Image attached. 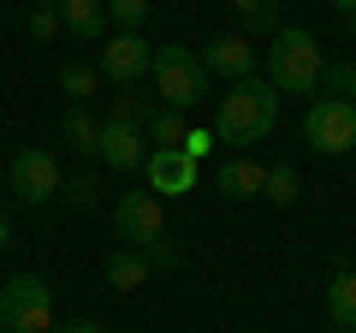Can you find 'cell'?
Here are the masks:
<instances>
[{
	"mask_svg": "<svg viewBox=\"0 0 356 333\" xmlns=\"http://www.w3.org/2000/svg\"><path fill=\"white\" fill-rule=\"evenodd\" d=\"M60 196H65V203H89V196H95V179H89V173H77V179L60 185Z\"/></svg>",
	"mask_w": 356,
	"mask_h": 333,
	"instance_id": "obj_26",
	"label": "cell"
},
{
	"mask_svg": "<svg viewBox=\"0 0 356 333\" xmlns=\"http://www.w3.org/2000/svg\"><path fill=\"white\" fill-rule=\"evenodd\" d=\"M149 60H154V48L143 42V30H113L107 48L95 54V72L113 77V84H125V90H137L143 77H149Z\"/></svg>",
	"mask_w": 356,
	"mask_h": 333,
	"instance_id": "obj_8",
	"label": "cell"
},
{
	"mask_svg": "<svg viewBox=\"0 0 356 333\" xmlns=\"http://www.w3.org/2000/svg\"><path fill=\"white\" fill-rule=\"evenodd\" d=\"M232 13H238L243 24H255V30H280V18H273V0H232Z\"/></svg>",
	"mask_w": 356,
	"mask_h": 333,
	"instance_id": "obj_23",
	"label": "cell"
},
{
	"mask_svg": "<svg viewBox=\"0 0 356 333\" xmlns=\"http://www.w3.org/2000/svg\"><path fill=\"white\" fill-rule=\"evenodd\" d=\"M321 90H327L332 102H350L356 107V60H332L327 72H321Z\"/></svg>",
	"mask_w": 356,
	"mask_h": 333,
	"instance_id": "obj_21",
	"label": "cell"
},
{
	"mask_svg": "<svg viewBox=\"0 0 356 333\" xmlns=\"http://www.w3.org/2000/svg\"><path fill=\"white\" fill-rule=\"evenodd\" d=\"M297 191H303V179H297V166H267V185H261V196H267V203H273V208H291L297 203Z\"/></svg>",
	"mask_w": 356,
	"mask_h": 333,
	"instance_id": "obj_19",
	"label": "cell"
},
{
	"mask_svg": "<svg viewBox=\"0 0 356 333\" xmlns=\"http://www.w3.org/2000/svg\"><path fill=\"white\" fill-rule=\"evenodd\" d=\"M149 72H154V95H161V107H172V114L202 107L208 72H202V60H196V48H184V42H161L154 60H149Z\"/></svg>",
	"mask_w": 356,
	"mask_h": 333,
	"instance_id": "obj_3",
	"label": "cell"
},
{
	"mask_svg": "<svg viewBox=\"0 0 356 333\" xmlns=\"http://www.w3.org/2000/svg\"><path fill=\"white\" fill-rule=\"evenodd\" d=\"M303 137L315 155H350L356 149V107L332 102V95H315L303 114Z\"/></svg>",
	"mask_w": 356,
	"mask_h": 333,
	"instance_id": "obj_6",
	"label": "cell"
},
{
	"mask_svg": "<svg viewBox=\"0 0 356 333\" xmlns=\"http://www.w3.org/2000/svg\"><path fill=\"white\" fill-rule=\"evenodd\" d=\"M36 6H60V0H36Z\"/></svg>",
	"mask_w": 356,
	"mask_h": 333,
	"instance_id": "obj_30",
	"label": "cell"
},
{
	"mask_svg": "<svg viewBox=\"0 0 356 333\" xmlns=\"http://www.w3.org/2000/svg\"><path fill=\"white\" fill-rule=\"evenodd\" d=\"M113 232L131 244V250H143V244H154L166 232V203L154 191H125L113 203Z\"/></svg>",
	"mask_w": 356,
	"mask_h": 333,
	"instance_id": "obj_7",
	"label": "cell"
},
{
	"mask_svg": "<svg viewBox=\"0 0 356 333\" xmlns=\"http://www.w3.org/2000/svg\"><path fill=\"white\" fill-rule=\"evenodd\" d=\"M60 30L77 42H107V6L102 0H60Z\"/></svg>",
	"mask_w": 356,
	"mask_h": 333,
	"instance_id": "obj_13",
	"label": "cell"
},
{
	"mask_svg": "<svg viewBox=\"0 0 356 333\" xmlns=\"http://www.w3.org/2000/svg\"><path fill=\"white\" fill-rule=\"evenodd\" d=\"M321 72H327V54H321V42L309 36L303 24L273 30V42H267V84L280 95H315Z\"/></svg>",
	"mask_w": 356,
	"mask_h": 333,
	"instance_id": "obj_2",
	"label": "cell"
},
{
	"mask_svg": "<svg viewBox=\"0 0 356 333\" xmlns=\"http://www.w3.org/2000/svg\"><path fill=\"white\" fill-rule=\"evenodd\" d=\"M327 6H332L339 18H350V13H356V0H327Z\"/></svg>",
	"mask_w": 356,
	"mask_h": 333,
	"instance_id": "obj_29",
	"label": "cell"
},
{
	"mask_svg": "<svg viewBox=\"0 0 356 333\" xmlns=\"http://www.w3.org/2000/svg\"><path fill=\"white\" fill-rule=\"evenodd\" d=\"M60 333H107L102 321H72V327H60Z\"/></svg>",
	"mask_w": 356,
	"mask_h": 333,
	"instance_id": "obj_27",
	"label": "cell"
},
{
	"mask_svg": "<svg viewBox=\"0 0 356 333\" xmlns=\"http://www.w3.org/2000/svg\"><path fill=\"white\" fill-rule=\"evenodd\" d=\"M273 125H280V90L267 77H238L214 107V137L238 155H250V143H261Z\"/></svg>",
	"mask_w": 356,
	"mask_h": 333,
	"instance_id": "obj_1",
	"label": "cell"
},
{
	"mask_svg": "<svg viewBox=\"0 0 356 333\" xmlns=\"http://www.w3.org/2000/svg\"><path fill=\"white\" fill-rule=\"evenodd\" d=\"M107 6V24L113 30H143L149 24V0H102Z\"/></svg>",
	"mask_w": 356,
	"mask_h": 333,
	"instance_id": "obj_22",
	"label": "cell"
},
{
	"mask_svg": "<svg viewBox=\"0 0 356 333\" xmlns=\"http://www.w3.org/2000/svg\"><path fill=\"white\" fill-rule=\"evenodd\" d=\"M261 185H267V166L255 161V155H232L214 173V191L226 196V203H250V196H261Z\"/></svg>",
	"mask_w": 356,
	"mask_h": 333,
	"instance_id": "obj_12",
	"label": "cell"
},
{
	"mask_svg": "<svg viewBox=\"0 0 356 333\" xmlns=\"http://www.w3.org/2000/svg\"><path fill=\"white\" fill-rule=\"evenodd\" d=\"M95 137H102V114H95V107H65V119H60L65 149L83 155V161H95Z\"/></svg>",
	"mask_w": 356,
	"mask_h": 333,
	"instance_id": "obj_14",
	"label": "cell"
},
{
	"mask_svg": "<svg viewBox=\"0 0 356 333\" xmlns=\"http://www.w3.org/2000/svg\"><path fill=\"white\" fill-rule=\"evenodd\" d=\"M0 327L6 333H54L60 316H54V292L42 274H13L0 286Z\"/></svg>",
	"mask_w": 356,
	"mask_h": 333,
	"instance_id": "obj_4",
	"label": "cell"
},
{
	"mask_svg": "<svg viewBox=\"0 0 356 333\" xmlns=\"http://www.w3.org/2000/svg\"><path fill=\"white\" fill-rule=\"evenodd\" d=\"M143 179H149V191L161 196H191L196 179H202V166L191 161V155H178V149H149V161H143Z\"/></svg>",
	"mask_w": 356,
	"mask_h": 333,
	"instance_id": "obj_9",
	"label": "cell"
},
{
	"mask_svg": "<svg viewBox=\"0 0 356 333\" xmlns=\"http://www.w3.org/2000/svg\"><path fill=\"white\" fill-rule=\"evenodd\" d=\"M6 244H13V220H6V208H0V256H6Z\"/></svg>",
	"mask_w": 356,
	"mask_h": 333,
	"instance_id": "obj_28",
	"label": "cell"
},
{
	"mask_svg": "<svg viewBox=\"0 0 356 333\" xmlns=\"http://www.w3.org/2000/svg\"><path fill=\"white\" fill-rule=\"evenodd\" d=\"M327 321L339 333H356V268H339L327 280Z\"/></svg>",
	"mask_w": 356,
	"mask_h": 333,
	"instance_id": "obj_15",
	"label": "cell"
},
{
	"mask_svg": "<svg viewBox=\"0 0 356 333\" xmlns=\"http://www.w3.org/2000/svg\"><path fill=\"white\" fill-rule=\"evenodd\" d=\"M196 60H202L208 77H232V84H238V77H255L261 48H250V36H214L202 54H196Z\"/></svg>",
	"mask_w": 356,
	"mask_h": 333,
	"instance_id": "obj_10",
	"label": "cell"
},
{
	"mask_svg": "<svg viewBox=\"0 0 356 333\" xmlns=\"http://www.w3.org/2000/svg\"><path fill=\"white\" fill-rule=\"evenodd\" d=\"M184 114H172V107H149V119H143V137L154 143V149H178L184 143Z\"/></svg>",
	"mask_w": 356,
	"mask_h": 333,
	"instance_id": "obj_18",
	"label": "cell"
},
{
	"mask_svg": "<svg viewBox=\"0 0 356 333\" xmlns=\"http://www.w3.org/2000/svg\"><path fill=\"white\" fill-rule=\"evenodd\" d=\"M54 84H60V95H72V107H89V102H95V90H102V72L83 65V60H60Z\"/></svg>",
	"mask_w": 356,
	"mask_h": 333,
	"instance_id": "obj_17",
	"label": "cell"
},
{
	"mask_svg": "<svg viewBox=\"0 0 356 333\" xmlns=\"http://www.w3.org/2000/svg\"><path fill=\"white\" fill-rule=\"evenodd\" d=\"M143 119H149V102H143L137 90L107 95V119H102V125H137V131H143Z\"/></svg>",
	"mask_w": 356,
	"mask_h": 333,
	"instance_id": "obj_20",
	"label": "cell"
},
{
	"mask_svg": "<svg viewBox=\"0 0 356 333\" xmlns=\"http://www.w3.org/2000/svg\"><path fill=\"white\" fill-rule=\"evenodd\" d=\"M95 161H107L113 173H143V161H149V137H143L137 125H102V137H95Z\"/></svg>",
	"mask_w": 356,
	"mask_h": 333,
	"instance_id": "obj_11",
	"label": "cell"
},
{
	"mask_svg": "<svg viewBox=\"0 0 356 333\" xmlns=\"http://www.w3.org/2000/svg\"><path fill=\"white\" fill-rule=\"evenodd\" d=\"M60 185H65V173H60V155H54V149L24 143V149L13 155V196H18L24 208L54 203V196H60Z\"/></svg>",
	"mask_w": 356,
	"mask_h": 333,
	"instance_id": "obj_5",
	"label": "cell"
},
{
	"mask_svg": "<svg viewBox=\"0 0 356 333\" xmlns=\"http://www.w3.org/2000/svg\"><path fill=\"white\" fill-rule=\"evenodd\" d=\"M214 149H220L214 125H196V131H184V143H178V155H191L196 166H202V155H214Z\"/></svg>",
	"mask_w": 356,
	"mask_h": 333,
	"instance_id": "obj_24",
	"label": "cell"
},
{
	"mask_svg": "<svg viewBox=\"0 0 356 333\" xmlns=\"http://www.w3.org/2000/svg\"><path fill=\"white\" fill-rule=\"evenodd\" d=\"M102 274H107V286H113V292H137L143 280H149V256H143V250H131V244H119L113 256L102 262Z\"/></svg>",
	"mask_w": 356,
	"mask_h": 333,
	"instance_id": "obj_16",
	"label": "cell"
},
{
	"mask_svg": "<svg viewBox=\"0 0 356 333\" xmlns=\"http://www.w3.org/2000/svg\"><path fill=\"white\" fill-rule=\"evenodd\" d=\"M30 36L54 42V36H60V13H54V6H36V13H30Z\"/></svg>",
	"mask_w": 356,
	"mask_h": 333,
	"instance_id": "obj_25",
	"label": "cell"
},
{
	"mask_svg": "<svg viewBox=\"0 0 356 333\" xmlns=\"http://www.w3.org/2000/svg\"><path fill=\"white\" fill-rule=\"evenodd\" d=\"M344 24H350V30H356V13H350V18H344Z\"/></svg>",
	"mask_w": 356,
	"mask_h": 333,
	"instance_id": "obj_31",
	"label": "cell"
},
{
	"mask_svg": "<svg viewBox=\"0 0 356 333\" xmlns=\"http://www.w3.org/2000/svg\"><path fill=\"white\" fill-rule=\"evenodd\" d=\"M0 333H6V327H0Z\"/></svg>",
	"mask_w": 356,
	"mask_h": 333,
	"instance_id": "obj_32",
	"label": "cell"
}]
</instances>
